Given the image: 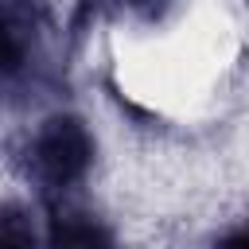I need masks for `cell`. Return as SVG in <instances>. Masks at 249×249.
Returning <instances> with one entry per match:
<instances>
[{
    "label": "cell",
    "mask_w": 249,
    "mask_h": 249,
    "mask_svg": "<svg viewBox=\"0 0 249 249\" xmlns=\"http://www.w3.org/2000/svg\"><path fill=\"white\" fill-rule=\"evenodd\" d=\"M136 4H144V0H136Z\"/></svg>",
    "instance_id": "2"
},
{
    "label": "cell",
    "mask_w": 249,
    "mask_h": 249,
    "mask_svg": "<svg viewBox=\"0 0 249 249\" xmlns=\"http://www.w3.org/2000/svg\"><path fill=\"white\" fill-rule=\"evenodd\" d=\"M93 156V144L86 136V128L74 121V117H54L47 121V128L39 132L35 140V167L39 175L51 183V187H66L74 183L86 163Z\"/></svg>",
    "instance_id": "1"
}]
</instances>
